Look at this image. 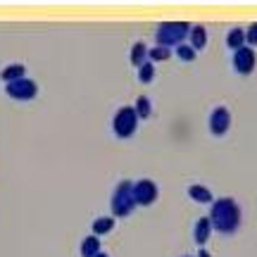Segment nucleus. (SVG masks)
Here are the masks:
<instances>
[{
  "label": "nucleus",
  "instance_id": "7ed1b4c3",
  "mask_svg": "<svg viewBox=\"0 0 257 257\" xmlns=\"http://www.w3.org/2000/svg\"><path fill=\"white\" fill-rule=\"evenodd\" d=\"M136 207V198H134V184L131 181H121L114 188V195H112V212L117 217H128Z\"/></svg>",
  "mask_w": 257,
  "mask_h": 257
},
{
  "label": "nucleus",
  "instance_id": "20e7f679",
  "mask_svg": "<svg viewBox=\"0 0 257 257\" xmlns=\"http://www.w3.org/2000/svg\"><path fill=\"white\" fill-rule=\"evenodd\" d=\"M112 126H114V134L119 138H128L138 126V114L134 107H121L117 110L114 114V121H112Z\"/></svg>",
  "mask_w": 257,
  "mask_h": 257
},
{
  "label": "nucleus",
  "instance_id": "5701e85b",
  "mask_svg": "<svg viewBox=\"0 0 257 257\" xmlns=\"http://www.w3.org/2000/svg\"><path fill=\"white\" fill-rule=\"evenodd\" d=\"M95 257H107V255H105V252H98V255H95Z\"/></svg>",
  "mask_w": 257,
  "mask_h": 257
},
{
  "label": "nucleus",
  "instance_id": "9b49d317",
  "mask_svg": "<svg viewBox=\"0 0 257 257\" xmlns=\"http://www.w3.org/2000/svg\"><path fill=\"white\" fill-rule=\"evenodd\" d=\"M205 46H207V31L202 27H193L191 29V48L198 53V50H202Z\"/></svg>",
  "mask_w": 257,
  "mask_h": 257
},
{
  "label": "nucleus",
  "instance_id": "412c9836",
  "mask_svg": "<svg viewBox=\"0 0 257 257\" xmlns=\"http://www.w3.org/2000/svg\"><path fill=\"white\" fill-rule=\"evenodd\" d=\"M245 43H250V46H257V24H252V27L245 31Z\"/></svg>",
  "mask_w": 257,
  "mask_h": 257
},
{
  "label": "nucleus",
  "instance_id": "dca6fc26",
  "mask_svg": "<svg viewBox=\"0 0 257 257\" xmlns=\"http://www.w3.org/2000/svg\"><path fill=\"white\" fill-rule=\"evenodd\" d=\"M112 226H114V219H112V217H100V219L93 221V233H95V236L107 233V231H112Z\"/></svg>",
  "mask_w": 257,
  "mask_h": 257
},
{
  "label": "nucleus",
  "instance_id": "f8f14e48",
  "mask_svg": "<svg viewBox=\"0 0 257 257\" xmlns=\"http://www.w3.org/2000/svg\"><path fill=\"white\" fill-rule=\"evenodd\" d=\"M188 195H191L195 202H214L212 200V193H210V188H205V186H198V184H193L191 188H188Z\"/></svg>",
  "mask_w": 257,
  "mask_h": 257
},
{
  "label": "nucleus",
  "instance_id": "9d476101",
  "mask_svg": "<svg viewBox=\"0 0 257 257\" xmlns=\"http://www.w3.org/2000/svg\"><path fill=\"white\" fill-rule=\"evenodd\" d=\"M226 46L236 53V50H240V48H245V31L243 29H231L229 36H226Z\"/></svg>",
  "mask_w": 257,
  "mask_h": 257
},
{
  "label": "nucleus",
  "instance_id": "f3484780",
  "mask_svg": "<svg viewBox=\"0 0 257 257\" xmlns=\"http://www.w3.org/2000/svg\"><path fill=\"white\" fill-rule=\"evenodd\" d=\"M134 110H136L138 119H148V117H150V100H148L146 95H141L136 100V107H134Z\"/></svg>",
  "mask_w": 257,
  "mask_h": 257
},
{
  "label": "nucleus",
  "instance_id": "f257e3e1",
  "mask_svg": "<svg viewBox=\"0 0 257 257\" xmlns=\"http://www.w3.org/2000/svg\"><path fill=\"white\" fill-rule=\"evenodd\" d=\"M210 221L219 233H233L240 226V207L231 198H219L212 202Z\"/></svg>",
  "mask_w": 257,
  "mask_h": 257
},
{
  "label": "nucleus",
  "instance_id": "4be33fe9",
  "mask_svg": "<svg viewBox=\"0 0 257 257\" xmlns=\"http://www.w3.org/2000/svg\"><path fill=\"white\" fill-rule=\"evenodd\" d=\"M198 257H210V252H207V250H200V252H198Z\"/></svg>",
  "mask_w": 257,
  "mask_h": 257
},
{
  "label": "nucleus",
  "instance_id": "1a4fd4ad",
  "mask_svg": "<svg viewBox=\"0 0 257 257\" xmlns=\"http://www.w3.org/2000/svg\"><path fill=\"white\" fill-rule=\"evenodd\" d=\"M210 233H212L210 217H200V219H198V224H195V233H193L195 243H198V245H205V243H207V238H210Z\"/></svg>",
  "mask_w": 257,
  "mask_h": 257
},
{
  "label": "nucleus",
  "instance_id": "39448f33",
  "mask_svg": "<svg viewBox=\"0 0 257 257\" xmlns=\"http://www.w3.org/2000/svg\"><path fill=\"white\" fill-rule=\"evenodd\" d=\"M134 198L136 205H153L157 200V186L150 179H141L134 184Z\"/></svg>",
  "mask_w": 257,
  "mask_h": 257
},
{
  "label": "nucleus",
  "instance_id": "6ab92c4d",
  "mask_svg": "<svg viewBox=\"0 0 257 257\" xmlns=\"http://www.w3.org/2000/svg\"><path fill=\"white\" fill-rule=\"evenodd\" d=\"M176 55L181 57L184 62H193L195 60V50L191 48V43H181V46L176 48Z\"/></svg>",
  "mask_w": 257,
  "mask_h": 257
},
{
  "label": "nucleus",
  "instance_id": "aec40b11",
  "mask_svg": "<svg viewBox=\"0 0 257 257\" xmlns=\"http://www.w3.org/2000/svg\"><path fill=\"white\" fill-rule=\"evenodd\" d=\"M148 57H150V62H162V60H167V57H169V48L157 46V48H153V50L148 53Z\"/></svg>",
  "mask_w": 257,
  "mask_h": 257
},
{
  "label": "nucleus",
  "instance_id": "6e6552de",
  "mask_svg": "<svg viewBox=\"0 0 257 257\" xmlns=\"http://www.w3.org/2000/svg\"><path fill=\"white\" fill-rule=\"evenodd\" d=\"M231 126V112L226 107H214L210 114V131L214 136H224Z\"/></svg>",
  "mask_w": 257,
  "mask_h": 257
},
{
  "label": "nucleus",
  "instance_id": "0eeeda50",
  "mask_svg": "<svg viewBox=\"0 0 257 257\" xmlns=\"http://www.w3.org/2000/svg\"><path fill=\"white\" fill-rule=\"evenodd\" d=\"M255 50L250 46L245 48H240V50H236L233 53V69L238 74H250L252 69H255Z\"/></svg>",
  "mask_w": 257,
  "mask_h": 257
},
{
  "label": "nucleus",
  "instance_id": "4468645a",
  "mask_svg": "<svg viewBox=\"0 0 257 257\" xmlns=\"http://www.w3.org/2000/svg\"><path fill=\"white\" fill-rule=\"evenodd\" d=\"M100 252V240L98 236H88V238L81 243V255L83 257H95Z\"/></svg>",
  "mask_w": 257,
  "mask_h": 257
},
{
  "label": "nucleus",
  "instance_id": "423d86ee",
  "mask_svg": "<svg viewBox=\"0 0 257 257\" xmlns=\"http://www.w3.org/2000/svg\"><path fill=\"white\" fill-rule=\"evenodd\" d=\"M5 91H8V95H12V98L29 100V98L36 95V83L31 81V79H17V81L5 83Z\"/></svg>",
  "mask_w": 257,
  "mask_h": 257
},
{
  "label": "nucleus",
  "instance_id": "2eb2a0df",
  "mask_svg": "<svg viewBox=\"0 0 257 257\" xmlns=\"http://www.w3.org/2000/svg\"><path fill=\"white\" fill-rule=\"evenodd\" d=\"M0 76H3V81H5V83L17 81V79H24V67H22V64H12V67H5Z\"/></svg>",
  "mask_w": 257,
  "mask_h": 257
},
{
  "label": "nucleus",
  "instance_id": "ddd939ff",
  "mask_svg": "<svg viewBox=\"0 0 257 257\" xmlns=\"http://www.w3.org/2000/svg\"><path fill=\"white\" fill-rule=\"evenodd\" d=\"M148 53H150V50H148V48L143 46V43H134V48H131V64L141 69V67L146 64Z\"/></svg>",
  "mask_w": 257,
  "mask_h": 257
},
{
  "label": "nucleus",
  "instance_id": "a211bd4d",
  "mask_svg": "<svg viewBox=\"0 0 257 257\" xmlns=\"http://www.w3.org/2000/svg\"><path fill=\"white\" fill-rule=\"evenodd\" d=\"M153 76H155V64L153 62H146L141 69H138V79H141V83H150L153 81Z\"/></svg>",
  "mask_w": 257,
  "mask_h": 257
},
{
  "label": "nucleus",
  "instance_id": "f03ea898",
  "mask_svg": "<svg viewBox=\"0 0 257 257\" xmlns=\"http://www.w3.org/2000/svg\"><path fill=\"white\" fill-rule=\"evenodd\" d=\"M191 29L186 22H167V24H162V27L157 29V46L162 48H172V46H181L184 43L186 36H191Z\"/></svg>",
  "mask_w": 257,
  "mask_h": 257
}]
</instances>
